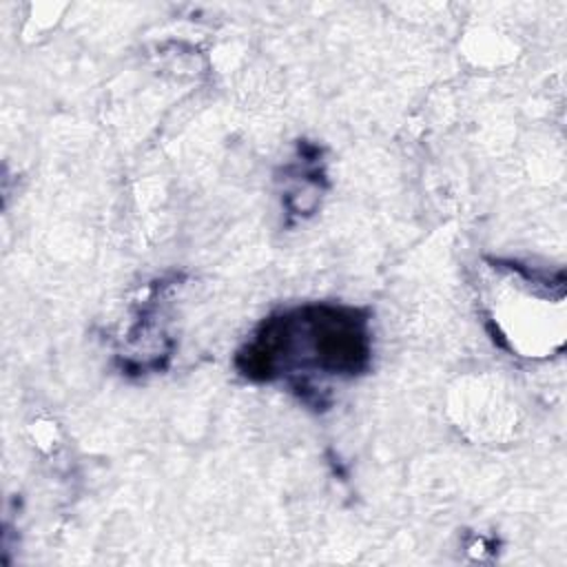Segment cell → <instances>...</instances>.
<instances>
[{
  "mask_svg": "<svg viewBox=\"0 0 567 567\" xmlns=\"http://www.w3.org/2000/svg\"><path fill=\"white\" fill-rule=\"evenodd\" d=\"M370 359L368 310L312 303L264 319L252 341L237 352L235 365L250 381L310 370L352 379L370 368Z\"/></svg>",
  "mask_w": 567,
  "mask_h": 567,
  "instance_id": "1",
  "label": "cell"
}]
</instances>
